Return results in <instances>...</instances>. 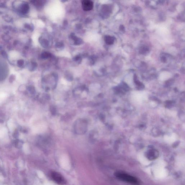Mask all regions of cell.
<instances>
[{
  "instance_id": "6da1fadb",
  "label": "cell",
  "mask_w": 185,
  "mask_h": 185,
  "mask_svg": "<svg viewBox=\"0 0 185 185\" xmlns=\"http://www.w3.org/2000/svg\"><path fill=\"white\" fill-rule=\"evenodd\" d=\"M116 176L120 180L131 184H137L138 183V180L136 177L126 173L118 172L116 173Z\"/></svg>"
},
{
  "instance_id": "52a82bcc",
  "label": "cell",
  "mask_w": 185,
  "mask_h": 185,
  "mask_svg": "<svg viewBox=\"0 0 185 185\" xmlns=\"http://www.w3.org/2000/svg\"><path fill=\"white\" fill-rule=\"evenodd\" d=\"M17 64L19 66H23V61L22 60H18V62H17Z\"/></svg>"
},
{
  "instance_id": "5b68a950",
  "label": "cell",
  "mask_w": 185,
  "mask_h": 185,
  "mask_svg": "<svg viewBox=\"0 0 185 185\" xmlns=\"http://www.w3.org/2000/svg\"><path fill=\"white\" fill-rule=\"evenodd\" d=\"M104 40L105 42L107 44L111 45L113 44L114 42V39L113 37H111L110 36H105L104 38Z\"/></svg>"
},
{
  "instance_id": "8992f818",
  "label": "cell",
  "mask_w": 185,
  "mask_h": 185,
  "mask_svg": "<svg viewBox=\"0 0 185 185\" xmlns=\"http://www.w3.org/2000/svg\"><path fill=\"white\" fill-rule=\"evenodd\" d=\"M22 8V12L23 13H25L28 11L29 7L28 4H23Z\"/></svg>"
},
{
  "instance_id": "3957f363",
  "label": "cell",
  "mask_w": 185,
  "mask_h": 185,
  "mask_svg": "<svg viewBox=\"0 0 185 185\" xmlns=\"http://www.w3.org/2000/svg\"><path fill=\"white\" fill-rule=\"evenodd\" d=\"M159 154V152L157 150L150 149L147 151L146 153V157L149 160H154L158 158Z\"/></svg>"
},
{
  "instance_id": "7a4b0ae2",
  "label": "cell",
  "mask_w": 185,
  "mask_h": 185,
  "mask_svg": "<svg viewBox=\"0 0 185 185\" xmlns=\"http://www.w3.org/2000/svg\"><path fill=\"white\" fill-rule=\"evenodd\" d=\"M51 177L55 183L60 185H66V182L65 179L59 173L54 172L51 173Z\"/></svg>"
},
{
  "instance_id": "277c9868",
  "label": "cell",
  "mask_w": 185,
  "mask_h": 185,
  "mask_svg": "<svg viewBox=\"0 0 185 185\" xmlns=\"http://www.w3.org/2000/svg\"><path fill=\"white\" fill-rule=\"evenodd\" d=\"M82 9L85 11H89L92 10L93 7V3L89 0H84L82 1Z\"/></svg>"
}]
</instances>
